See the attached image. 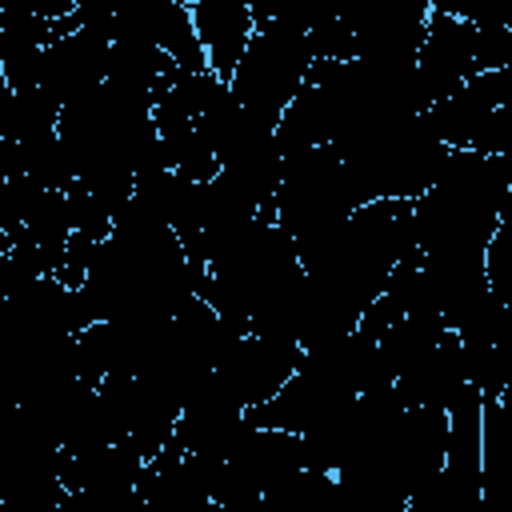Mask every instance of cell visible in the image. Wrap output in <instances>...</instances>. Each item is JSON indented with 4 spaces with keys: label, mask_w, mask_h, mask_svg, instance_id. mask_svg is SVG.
I'll use <instances>...</instances> for the list:
<instances>
[{
    "label": "cell",
    "mask_w": 512,
    "mask_h": 512,
    "mask_svg": "<svg viewBox=\"0 0 512 512\" xmlns=\"http://www.w3.org/2000/svg\"><path fill=\"white\" fill-rule=\"evenodd\" d=\"M312 64H316V52H312V40L304 28L284 24V20H264V24H256L228 84L248 112L280 124L284 108L308 84Z\"/></svg>",
    "instance_id": "cell-1"
},
{
    "label": "cell",
    "mask_w": 512,
    "mask_h": 512,
    "mask_svg": "<svg viewBox=\"0 0 512 512\" xmlns=\"http://www.w3.org/2000/svg\"><path fill=\"white\" fill-rule=\"evenodd\" d=\"M356 204L344 160L332 144H312L284 156V180L276 192V220L296 240L324 224L344 220Z\"/></svg>",
    "instance_id": "cell-2"
},
{
    "label": "cell",
    "mask_w": 512,
    "mask_h": 512,
    "mask_svg": "<svg viewBox=\"0 0 512 512\" xmlns=\"http://www.w3.org/2000/svg\"><path fill=\"white\" fill-rule=\"evenodd\" d=\"M300 360H304V348L296 340L268 336V332H244L228 348V356L216 364V372L244 408H256L292 380Z\"/></svg>",
    "instance_id": "cell-3"
},
{
    "label": "cell",
    "mask_w": 512,
    "mask_h": 512,
    "mask_svg": "<svg viewBox=\"0 0 512 512\" xmlns=\"http://www.w3.org/2000/svg\"><path fill=\"white\" fill-rule=\"evenodd\" d=\"M108 48H112V24H80L76 32L52 40L44 48L40 88L60 100V108L96 84L108 80Z\"/></svg>",
    "instance_id": "cell-4"
},
{
    "label": "cell",
    "mask_w": 512,
    "mask_h": 512,
    "mask_svg": "<svg viewBox=\"0 0 512 512\" xmlns=\"http://www.w3.org/2000/svg\"><path fill=\"white\" fill-rule=\"evenodd\" d=\"M416 72H420V88H424L428 108L456 96L480 72L476 56H472V24L464 16L432 12L420 56H416Z\"/></svg>",
    "instance_id": "cell-5"
},
{
    "label": "cell",
    "mask_w": 512,
    "mask_h": 512,
    "mask_svg": "<svg viewBox=\"0 0 512 512\" xmlns=\"http://www.w3.org/2000/svg\"><path fill=\"white\" fill-rule=\"evenodd\" d=\"M432 4L428 0H376L356 28V56L380 64H416Z\"/></svg>",
    "instance_id": "cell-6"
},
{
    "label": "cell",
    "mask_w": 512,
    "mask_h": 512,
    "mask_svg": "<svg viewBox=\"0 0 512 512\" xmlns=\"http://www.w3.org/2000/svg\"><path fill=\"white\" fill-rule=\"evenodd\" d=\"M504 104H512V64L476 72L456 96H448V100L428 108V124L436 128V136L444 144L464 148L472 140V132L480 128V120L492 116Z\"/></svg>",
    "instance_id": "cell-7"
},
{
    "label": "cell",
    "mask_w": 512,
    "mask_h": 512,
    "mask_svg": "<svg viewBox=\"0 0 512 512\" xmlns=\"http://www.w3.org/2000/svg\"><path fill=\"white\" fill-rule=\"evenodd\" d=\"M468 384V360H464V340L460 332H444L420 360H412L396 376V392L408 408L432 404V408H452L460 388Z\"/></svg>",
    "instance_id": "cell-8"
},
{
    "label": "cell",
    "mask_w": 512,
    "mask_h": 512,
    "mask_svg": "<svg viewBox=\"0 0 512 512\" xmlns=\"http://www.w3.org/2000/svg\"><path fill=\"white\" fill-rule=\"evenodd\" d=\"M188 4H192V20L204 40L212 72L228 80L256 32V16L248 0H188Z\"/></svg>",
    "instance_id": "cell-9"
},
{
    "label": "cell",
    "mask_w": 512,
    "mask_h": 512,
    "mask_svg": "<svg viewBox=\"0 0 512 512\" xmlns=\"http://www.w3.org/2000/svg\"><path fill=\"white\" fill-rule=\"evenodd\" d=\"M480 456H484V492H492L512 476V412L500 404V396H484Z\"/></svg>",
    "instance_id": "cell-10"
},
{
    "label": "cell",
    "mask_w": 512,
    "mask_h": 512,
    "mask_svg": "<svg viewBox=\"0 0 512 512\" xmlns=\"http://www.w3.org/2000/svg\"><path fill=\"white\" fill-rule=\"evenodd\" d=\"M464 360H468V380L484 396H500L512 384V340L500 336L464 340Z\"/></svg>",
    "instance_id": "cell-11"
},
{
    "label": "cell",
    "mask_w": 512,
    "mask_h": 512,
    "mask_svg": "<svg viewBox=\"0 0 512 512\" xmlns=\"http://www.w3.org/2000/svg\"><path fill=\"white\" fill-rule=\"evenodd\" d=\"M472 56H476L480 72L512 64V28H504V24H472Z\"/></svg>",
    "instance_id": "cell-12"
},
{
    "label": "cell",
    "mask_w": 512,
    "mask_h": 512,
    "mask_svg": "<svg viewBox=\"0 0 512 512\" xmlns=\"http://www.w3.org/2000/svg\"><path fill=\"white\" fill-rule=\"evenodd\" d=\"M308 40H312L316 60H352V56H356V32H352L340 16L316 24V28L308 32Z\"/></svg>",
    "instance_id": "cell-13"
},
{
    "label": "cell",
    "mask_w": 512,
    "mask_h": 512,
    "mask_svg": "<svg viewBox=\"0 0 512 512\" xmlns=\"http://www.w3.org/2000/svg\"><path fill=\"white\" fill-rule=\"evenodd\" d=\"M80 8V0H4L0 12H28V16H44V20H64Z\"/></svg>",
    "instance_id": "cell-14"
},
{
    "label": "cell",
    "mask_w": 512,
    "mask_h": 512,
    "mask_svg": "<svg viewBox=\"0 0 512 512\" xmlns=\"http://www.w3.org/2000/svg\"><path fill=\"white\" fill-rule=\"evenodd\" d=\"M124 0H80L76 8V20L80 24H112V16L120 12Z\"/></svg>",
    "instance_id": "cell-15"
},
{
    "label": "cell",
    "mask_w": 512,
    "mask_h": 512,
    "mask_svg": "<svg viewBox=\"0 0 512 512\" xmlns=\"http://www.w3.org/2000/svg\"><path fill=\"white\" fill-rule=\"evenodd\" d=\"M432 4V12H444V16H464L468 20V12H472V4L476 0H428Z\"/></svg>",
    "instance_id": "cell-16"
},
{
    "label": "cell",
    "mask_w": 512,
    "mask_h": 512,
    "mask_svg": "<svg viewBox=\"0 0 512 512\" xmlns=\"http://www.w3.org/2000/svg\"><path fill=\"white\" fill-rule=\"evenodd\" d=\"M492 292H496L504 304H512V272H508V276H500V280H492Z\"/></svg>",
    "instance_id": "cell-17"
}]
</instances>
